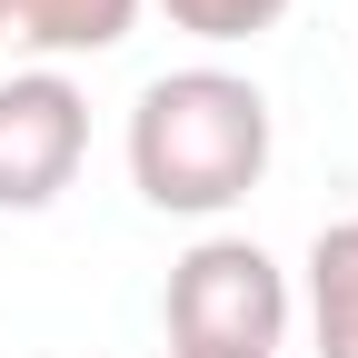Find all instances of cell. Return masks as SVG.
I'll list each match as a JSON object with an SVG mask.
<instances>
[{
  "instance_id": "5",
  "label": "cell",
  "mask_w": 358,
  "mask_h": 358,
  "mask_svg": "<svg viewBox=\"0 0 358 358\" xmlns=\"http://www.w3.org/2000/svg\"><path fill=\"white\" fill-rule=\"evenodd\" d=\"M308 338L319 358H358V209L308 239Z\"/></svg>"
},
{
  "instance_id": "6",
  "label": "cell",
  "mask_w": 358,
  "mask_h": 358,
  "mask_svg": "<svg viewBox=\"0 0 358 358\" xmlns=\"http://www.w3.org/2000/svg\"><path fill=\"white\" fill-rule=\"evenodd\" d=\"M169 30H189V40H259V30H279L289 20V0H159Z\"/></svg>"
},
{
  "instance_id": "4",
  "label": "cell",
  "mask_w": 358,
  "mask_h": 358,
  "mask_svg": "<svg viewBox=\"0 0 358 358\" xmlns=\"http://www.w3.org/2000/svg\"><path fill=\"white\" fill-rule=\"evenodd\" d=\"M140 30V0H0V50H30L40 70L100 60Z\"/></svg>"
},
{
  "instance_id": "7",
  "label": "cell",
  "mask_w": 358,
  "mask_h": 358,
  "mask_svg": "<svg viewBox=\"0 0 358 358\" xmlns=\"http://www.w3.org/2000/svg\"><path fill=\"white\" fill-rule=\"evenodd\" d=\"M169 358H179V348H169Z\"/></svg>"
},
{
  "instance_id": "2",
  "label": "cell",
  "mask_w": 358,
  "mask_h": 358,
  "mask_svg": "<svg viewBox=\"0 0 358 358\" xmlns=\"http://www.w3.org/2000/svg\"><path fill=\"white\" fill-rule=\"evenodd\" d=\"M159 319H169L179 358H279L299 299H289V268L259 239H199L189 259H169Z\"/></svg>"
},
{
  "instance_id": "1",
  "label": "cell",
  "mask_w": 358,
  "mask_h": 358,
  "mask_svg": "<svg viewBox=\"0 0 358 358\" xmlns=\"http://www.w3.org/2000/svg\"><path fill=\"white\" fill-rule=\"evenodd\" d=\"M268 90L239 70H159L129 100V189L159 219H219L268 179Z\"/></svg>"
},
{
  "instance_id": "3",
  "label": "cell",
  "mask_w": 358,
  "mask_h": 358,
  "mask_svg": "<svg viewBox=\"0 0 358 358\" xmlns=\"http://www.w3.org/2000/svg\"><path fill=\"white\" fill-rule=\"evenodd\" d=\"M90 159V100L70 70H10L0 80V209H50Z\"/></svg>"
}]
</instances>
